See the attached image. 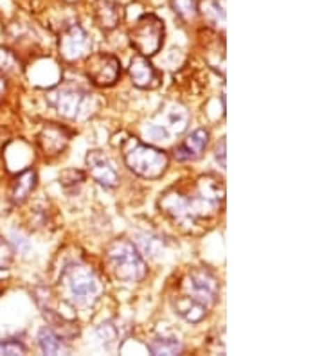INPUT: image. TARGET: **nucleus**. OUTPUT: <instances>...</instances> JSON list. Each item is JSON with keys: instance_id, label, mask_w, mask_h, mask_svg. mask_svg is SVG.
Segmentation results:
<instances>
[{"instance_id": "nucleus-1", "label": "nucleus", "mask_w": 324, "mask_h": 356, "mask_svg": "<svg viewBox=\"0 0 324 356\" xmlns=\"http://www.w3.org/2000/svg\"><path fill=\"white\" fill-rule=\"evenodd\" d=\"M225 204V184L218 175H200L168 187L159 198L160 213L184 232L211 225Z\"/></svg>"}, {"instance_id": "nucleus-2", "label": "nucleus", "mask_w": 324, "mask_h": 356, "mask_svg": "<svg viewBox=\"0 0 324 356\" xmlns=\"http://www.w3.org/2000/svg\"><path fill=\"white\" fill-rule=\"evenodd\" d=\"M220 296V281L209 268L194 266L182 275L169 293V305L178 317L199 324L215 308Z\"/></svg>"}, {"instance_id": "nucleus-3", "label": "nucleus", "mask_w": 324, "mask_h": 356, "mask_svg": "<svg viewBox=\"0 0 324 356\" xmlns=\"http://www.w3.org/2000/svg\"><path fill=\"white\" fill-rule=\"evenodd\" d=\"M60 291L74 308H92L103 293V282L92 266L72 261L61 270Z\"/></svg>"}, {"instance_id": "nucleus-4", "label": "nucleus", "mask_w": 324, "mask_h": 356, "mask_svg": "<svg viewBox=\"0 0 324 356\" xmlns=\"http://www.w3.org/2000/svg\"><path fill=\"white\" fill-rule=\"evenodd\" d=\"M123 161L132 173L146 180H159L169 168V156L164 149L135 137H130L123 144Z\"/></svg>"}, {"instance_id": "nucleus-5", "label": "nucleus", "mask_w": 324, "mask_h": 356, "mask_svg": "<svg viewBox=\"0 0 324 356\" xmlns=\"http://www.w3.org/2000/svg\"><path fill=\"white\" fill-rule=\"evenodd\" d=\"M107 266L114 279L121 282H141L148 274L146 261L134 241L117 239L107 248Z\"/></svg>"}, {"instance_id": "nucleus-6", "label": "nucleus", "mask_w": 324, "mask_h": 356, "mask_svg": "<svg viewBox=\"0 0 324 356\" xmlns=\"http://www.w3.org/2000/svg\"><path fill=\"white\" fill-rule=\"evenodd\" d=\"M164 20L153 13H146L135 20L128 29V42L137 54L144 58L155 56L164 45Z\"/></svg>"}, {"instance_id": "nucleus-7", "label": "nucleus", "mask_w": 324, "mask_h": 356, "mask_svg": "<svg viewBox=\"0 0 324 356\" xmlns=\"http://www.w3.org/2000/svg\"><path fill=\"white\" fill-rule=\"evenodd\" d=\"M85 72L95 87H114L121 78V61L110 52H94L86 56Z\"/></svg>"}, {"instance_id": "nucleus-8", "label": "nucleus", "mask_w": 324, "mask_h": 356, "mask_svg": "<svg viewBox=\"0 0 324 356\" xmlns=\"http://www.w3.org/2000/svg\"><path fill=\"white\" fill-rule=\"evenodd\" d=\"M88 92L74 83H63L54 90L49 92V103L54 106L61 118L65 119H78L85 110V104L88 101Z\"/></svg>"}, {"instance_id": "nucleus-9", "label": "nucleus", "mask_w": 324, "mask_h": 356, "mask_svg": "<svg viewBox=\"0 0 324 356\" xmlns=\"http://www.w3.org/2000/svg\"><path fill=\"white\" fill-rule=\"evenodd\" d=\"M92 40L79 24H70L61 31L58 38V51L65 61H78L91 54Z\"/></svg>"}, {"instance_id": "nucleus-10", "label": "nucleus", "mask_w": 324, "mask_h": 356, "mask_svg": "<svg viewBox=\"0 0 324 356\" xmlns=\"http://www.w3.org/2000/svg\"><path fill=\"white\" fill-rule=\"evenodd\" d=\"M85 164L88 175L100 186L107 187V189H112V187H116L119 184V173L114 168L112 161L103 152H100V149H92V152L86 153Z\"/></svg>"}, {"instance_id": "nucleus-11", "label": "nucleus", "mask_w": 324, "mask_h": 356, "mask_svg": "<svg viewBox=\"0 0 324 356\" xmlns=\"http://www.w3.org/2000/svg\"><path fill=\"white\" fill-rule=\"evenodd\" d=\"M128 74L132 83L137 88H141V90H153V88L159 87L160 79H162L159 70L153 67V63L148 58L141 56V54L132 58L128 67Z\"/></svg>"}, {"instance_id": "nucleus-12", "label": "nucleus", "mask_w": 324, "mask_h": 356, "mask_svg": "<svg viewBox=\"0 0 324 356\" xmlns=\"http://www.w3.org/2000/svg\"><path fill=\"white\" fill-rule=\"evenodd\" d=\"M209 144V131L206 128L191 131L186 139L178 144L177 148L173 149V156L178 162H196L202 159L203 152Z\"/></svg>"}, {"instance_id": "nucleus-13", "label": "nucleus", "mask_w": 324, "mask_h": 356, "mask_svg": "<svg viewBox=\"0 0 324 356\" xmlns=\"http://www.w3.org/2000/svg\"><path fill=\"white\" fill-rule=\"evenodd\" d=\"M70 137L72 134L67 128L56 124V122H49L38 135L40 148L43 149L45 155H60L70 143Z\"/></svg>"}, {"instance_id": "nucleus-14", "label": "nucleus", "mask_w": 324, "mask_h": 356, "mask_svg": "<svg viewBox=\"0 0 324 356\" xmlns=\"http://www.w3.org/2000/svg\"><path fill=\"white\" fill-rule=\"evenodd\" d=\"M94 17L101 29H116L123 18V2L121 0H95Z\"/></svg>"}, {"instance_id": "nucleus-15", "label": "nucleus", "mask_w": 324, "mask_h": 356, "mask_svg": "<svg viewBox=\"0 0 324 356\" xmlns=\"http://www.w3.org/2000/svg\"><path fill=\"white\" fill-rule=\"evenodd\" d=\"M160 118L162 121L159 124L164 127L169 135H180L187 130V124H190V110L180 103H171L160 113Z\"/></svg>"}, {"instance_id": "nucleus-16", "label": "nucleus", "mask_w": 324, "mask_h": 356, "mask_svg": "<svg viewBox=\"0 0 324 356\" xmlns=\"http://www.w3.org/2000/svg\"><path fill=\"white\" fill-rule=\"evenodd\" d=\"M36 182H38V175L35 170H24L18 173L11 182V202L15 205H20L35 191Z\"/></svg>"}, {"instance_id": "nucleus-17", "label": "nucleus", "mask_w": 324, "mask_h": 356, "mask_svg": "<svg viewBox=\"0 0 324 356\" xmlns=\"http://www.w3.org/2000/svg\"><path fill=\"white\" fill-rule=\"evenodd\" d=\"M38 346L43 355H65L69 353V343L52 327H43L38 333Z\"/></svg>"}, {"instance_id": "nucleus-18", "label": "nucleus", "mask_w": 324, "mask_h": 356, "mask_svg": "<svg viewBox=\"0 0 324 356\" xmlns=\"http://www.w3.org/2000/svg\"><path fill=\"white\" fill-rule=\"evenodd\" d=\"M148 351L151 355H180L182 343L175 337H155V339L148 342Z\"/></svg>"}, {"instance_id": "nucleus-19", "label": "nucleus", "mask_w": 324, "mask_h": 356, "mask_svg": "<svg viewBox=\"0 0 324 356\" xmlns=\"http://www.w3.org/2000/svg\"><path fill=\"white\" fill-rule=\"evenodd\" d=\"M134 245L137 247V250L143 254V256L157 257L160 254V250H162V247H164V241H162L157 234H151V232H141V234H137V238H135Z\"/></svg>"}, {"instance_id": "nucleus-20", "label": "nucleus", "mask_w": 324, "mask_h": 356, "mask_svg": "<svg viewBox=\"0 0 324 356\" xmlns=\"http://www.w3.org/2000/svg\"><path fill=\"white\" fill-rule=\"evenodd\" d=\"M202 13L209 24L216 29H224L225 27V6L224 0H208L203 2Z\"/></svg>"}, {"instance_id": "nucleus-21", "label": "nucleus", "mask_w": 324, "mask_h": 356, "mask_svg": "<svg viewBox=\"0 0 324 356\" xmlns=\"http://www.w3.org/2000/svg\"><path fill=\"white\" fill-rule=\"evenodd\" d=\"M169 6L173 13L182 20H193L200 13L199 0H169Z\"/></svg>"}, {"instance_id": "nucleus-22", "label": "nucleus", "mask_w": 324, "mask_h": 356, "mask_svg": "<svg viewBox=\"0 0 324 356\" xmlns=\"http://www.w3.org/2000/svg\"><path fill=\"white\" fill-rule=\"evenodd\" d=\"M144 137H146L148 143H166V140L171 139L169 131L164 127H160L159 122H150L144 128Z\"/></svg>"}, {"instance_id": "nucleus-23", "label": "nucleus", "mask_w": 324, "mask_h": 356, "mask_svg": "<svg viewBox=\"0 0 324 356\" xmlns=\"http://www.w3.org/2000/svg\"><path fill=\"white\" fill-rule=\"evenodd\" d=\"M61 186L67 189V191H70V187H76V186H82L83 182H85V175L82 173V171L78 170H67L61 173Z\"/></svg>"}, {"instance_id": "nucleus-24", "label": "nucleus", "mask_w": 324, "mask_h": 356, "mask_svg": "<svg viewBox=\"0 0 324 356\" xmlns=\"http://www.w3.org/2000/svg\"><path fill=\"white\" fill-rule=\"evenodd\" d=\"M17 60L9 51L0 49V74H9V72H17Z\"/></svg>"}, {"instance_id": "nucleus-25", "label": "nucleus", "mask_w": 324, "mask_h": 356, "mask_svg": "<svg viewBox=\"0 0 324 356\" xmlns=\"http://www.w3.org/2000/svg\"><path fill=\"white\" fill-rule=\"evenodd\" d=\"M27 349L18 340H0V355H24Z\"/></svg>"}, {"instance_id": "nucleus-26", "label": "nucleus", "mask_w": 324, "mask_h": 356, "mask_svg": "<svg viewBox=\"0 0 324 356\" xmlns=\"http://www.w3.org/2000/svg\"><path fill=\"white\" fill-rule=\"evenodd\" d=\"M11 263H13V248L4 238H0V270H8Z\"/></svg>"}, {"instance_id": "nucleus-27", "label": "nucleus", "mask_w": 324, "mask_h": 356, "mask_svg": "<svg viewBox=\"0 0 324 356\" xmlns=\"http://www.w3.org/2000/svg\"><path fill=\"white\" fill-rule=\"evenodd\" d=\"M225 146H227L225 137H222V139L216 143V148H215V159L216 162L220 164L222 170H225Z\"/></svg>"}, {"instance_id": "nucleus-28", "label": "nucleus", "mask_w": 324, "mask_h": 356, "mask_svg": "<svg viewBox=\"0 0 324 356\" xmlns=\"http://www.w3.org/2000/svg\"><path fill=\"white\" fill-rule=\"evenodd\" d=\"M6 94V78L4 74H0V97Z\"/></svg>"}, {"instance_id": "nucleus-29", "label": "nucleus", "mask_w": 324, "mask_h": 356, "mask_svg": "<svg viewBox=\"0 0 324 356\" xmlns=\"http://www.w3.org/2000/svg\"><path fill=\"white\" fill-rule=\"evenodd\" d=\"M121 2H125V0H121Z\"/></svg>"}]
</instances>
